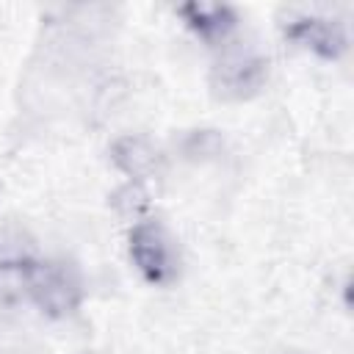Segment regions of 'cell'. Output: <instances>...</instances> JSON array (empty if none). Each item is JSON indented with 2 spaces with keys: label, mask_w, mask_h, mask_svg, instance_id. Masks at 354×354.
<instances>
[{
  "label": "cell",
  "mask_w": 354,
  "mask_h": 354,
  "mask_svg": "<svg viewBox=\"0 0 354 354\" xmlns=\"http://www.w3.org/2000/svg\"><path fill=\"white\" fill-rule=\"evenodd\" d=\"M19 277L33 304L50 318H66L83 304V279L64 260H19Z\"/></svg>",
  "instance_id": "obj_1"
},
{
  "label": "cell",
  "mask_w": 354,
  "mask_h": 354,
  "mask_svg": "<svg viewBox=\"0 0 354 354\" xmlns=\"http://www.w3.org/2000/svg\"><path fill=\"white\" fill-rule=\"evenodd\" d=\"M127 243H130V260L147 282L171 285L180 277V246L160 221L155 218L136 221Z\"/></svg>",
  "instance_id": "obj_2"
},
{
  "label": "cell",
  "mask_w": 354,
  "mask_h": 354,
  "mask_svg": "<svg viewBox=\"0 0 354 354\" xmlns=\"http://www.w3.org/2000/svg\"><path fill=\"white\" fill-rule=\"evenodd\" d=\"M268 80V58L257 50L232 47L210 69V88L221 100H249Z\"/></svg>",
  "instance_id": "obj_3"
},
{
  "label": "cell",
  "mask_w": 354,
  "mask_h": 354,
  "mask_svg": "<svg viewBox=\"0 0 354 354\" xmlns=\"http://www.w3.org/2000/svg\"><path fill=\"white\" fill-rule=\"evenodd\" d=\"M285 36L296 47H301L318 58H326V61L340 58L348 47V36H346L343 22L329 19V17H315V14L290 19L285 25Z\"/></svg>",
  "instance_id": "obj_4"
},
{
  "label": "cell",
  "mask_w": 354,
  "mask_h": 354,
  "mask_svg": "<svg viewBox=\"0 0 354 354\" xmlns=\"http://www.w3.org/2000/svg\"><path fill=\"white\" fill-rule=\"evenodd\" d=\"M177 14L185 19V25L205 41H224L235 25L238 17L230 6H218V3H185L177 8Z\"/></svg>",
  "instance_id": "obj_5"
},
{
  "label": "cell",
  "mask_w": 354,
  "mask_h": 354,
  "mask_svg": "<svg viewBox=\"0 0 354 354\" xmlns=\"http://www.w3.org/2000/svg\"><path fill=\"white\" fill-rule=\"evenodd\" d=\"M111 158H113V163H116L124 174H130L133 180L155 177V174L160 171V166H163L160 149H158L152 141L141 138V136H124V138H119V141L113 144V149H111Z\"/></svg>",
  "instance_id": "obj_6"
},
{
  "label": "cell",
  "mask_w": 354,
  "mask_h": 354,
  "mask_svg": "<svg viewBox=\"0 0 354 354\" xmlns=\"http://www.w3.org/2000/svg\"><path fill=\"white\" fill-rule=\"evenodd\" d=\"M113 205H116V210H119L122 216L138 218V216L149 207V196H147V191H144L138 183H130V185H124L119 194H113Z\"/></svg>",
  "instance_id": "obj_7"
}]
</instances>
